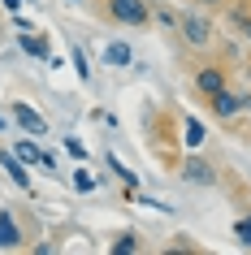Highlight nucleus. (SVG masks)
Returning a JSON list of instances; mask_svg holds the SVG:
<instances>
[{"instance_id":"0eeeda50","label":"nucleus","mask_w":251,"mask_h":255,"mask_svg":"<svg viewBox=\"0 0 251 255\" xmlns=\"http://www.w3.org/2000/svg\"><path fill=\"white\" fill-rule=\"evenodd\" d=\"M195 87H199V91H204V95H217V91H221V87H225V74H221V69H217V65H204V69H199V74H195Z\"/></svg>"},{"instance_id":"9d476101","label":"nucleus","mask_w":251,"mask_h":255,"mask_svg":"<svg viewBox=\"0 0 251 255\" xmlns=\"http://www.w3.org/2000/svg\"><path fill=\"white\" fill-rule=\"evenodd\" d=\"M22 164H43V151H39V143H17V151H13Z\"/></svg>"},{"instance_id":"4468645a","label":"nucleus","mask_w":251,"mask_h":255,"mask_svg":"<svg viewBox=\"0 0 251 255\" xmlns=\"http://www.w3.org/2000/svg\"><path fill=\"white\" fill-rule=\"evenodd\" d=\"M113 251H117V255H130V251H139V234H121V238L113 242Z\"/></svg>"},{"instance_id":"20e7f679","label":"nucleus","mask_w":251,"mask_h":255,"mask_svg":"<svg viewBox=\"0 0 251 255\" xmlns=\"http://www.w3.org/2000/svg\"><path fill=\"white\" fill-rule=\"evenodd\" d=\"M13 121L22 126V130H26V134H35V138H39V134H48V121H43L30 104H22V100H13Z\"/></svg>"},{"instance_id":"f8f14e48","label":"nucleus","mask_w":251,"mask_h":255,"mask_svg":"<svg viewBox=\"0 0 251 255\" xmlns=\"http://www.w3.org/2000/svg\"><path fill=\"white\" fill-rule=\"evenodd\" d=\"M22 48H26L30 56H48V39H43V35H22Z\"/></svg>"},{"instance_id":"ddd939ff","label":"nucleus","mask_w":251,"mask_h":255,"mask_svg":"<svg viewBox=\"0 0 251 255\" xmlns=\"http://www.w3.org/2000/svg\"><path fill=\"white\" fill-rule=\"evenodd\" d=\"M230 22L238 26V35H243V39H251V13H247V9H234V13H230Z\"/></svg>"},{"instance_id":"f03ea898","label":"nucleus","mask_w":251,"mask_h":255,"mask_svg":"<svg viewBox=\"0 0 251 255\" xmlns=\"http://www.w3.org/2000/svg\"><path fill=\"white\" fill-rule=\"evenodd\" d=\"M208 108L217 113V117H238L243 108H251V95H247V91H230V87H221L217 95H208Z\"/></svg>"},{"instance_id":"6ab92c4d","label":"nucleus","mask_w":251,"mask_h":255,"mask_svg":"<svg viewBox=\"0 0 251 255\" xmlns=\"http://www.w3.org/2000/svg\"><path fill=\"white\" fill-rule=\"evenodd\" d=\"M195 4H221V0H195Z\"/></svg>"},{"instance_id":"7ed1b4c3","label":"nucleus","mask_w":251,"mask_h":255,"mask_svg":"<svg viewBox=\"0 0 251 255\" xmlns=\"http://www.w3.org/2000/svg\"><path fill=\"white\" fill-rule=\"evenodd\" d=\"M182 39L191 43V48H208L212 43V22L199 17V13H186L182 17Z\"/></svg>"},{"instance_id":"aec40b11","label":"nucleus","mask_w":251,"mask_h":255,"mask_svg":"<svg viewBox=\"0 0 251 255\" xmlns=\"http://www.w3.org/2000/svg\"><path fill=\"white\" fill-rule=\"evenodd\" d=\"M247 74H251V65H247Z\"/></svg>"},{"instance_id":"9b49d317","label":"nucleus","mask_w":251,"mask_h":255,"mask_svg":"<svg viewBox=\"0 0 251 255\" xmlns=\"http://www.w3.org/2000/svg\"><path fill=\"white\" fill-rule=\"evenodd\" d=\"M204 138H208V134H204V121L186 117V143H191V147H204Z\"/></svg>"},{"instance_id":"dca6fc26","label":"nucleus","mask_w":251,"mask_h":255,"mask_svg":"<svg viewBox=\"0 0 251 255\" xmlns=\"http://www.w3.org/2000/svg\"><path fill=\"white\" fill-rule=\"evenodd\" d=\"M69 56H74V69H78V78H91V65H87L82 48H69Z\"/></svg>"},{"instance_id":"6e6552de","label":"nucleus","mask_w":251,"mask_h":255,"mask_svg":"<svg viewBox=\"0 0 251 255\" xmlns=\"http://www.w3.org/2000/svg\"><path fill=\"white\" fill-rule=\"evenodd\" d=\"M182 177H186V182H195V186H208L217 173H212V164H204V160H186L182 164Z\"/></svg>"},{"instance_id":"a211bd4d","label":"nucleus","mask_w":251,"mask_h":255,"mask_svg":"<svg viewBox=\"0 0 251 255\" xmlns=\"http://www.w3.org/2000/svg\"><path fill=\"white\" fill-rule=\"evenodd\" d=\"M0 4H4L9 13H17V9H22V0H0Z\"/></svg>"},{"instance_id":"2eb2a0df","label":"nucleus","mask_w":251,"mask_h":255,"mask_svg":"<svg viewBox=\"0 0 251 255\" xmlns=\"http://www.w3.org/2000/svg\"><path fill=\"white\" fill-rule=\"evenodd\" d=\"M234 238L243 242V247H251V216H238V225H234Z\"/></svg>"},{"instance_id":"f257e3e1","label":"nucleus","mask_w":251,"mask_h":255,"mask_svg":"<svg viewBox=\"0 0 251 255\" xmlns=\"http://www.w3.org/2000/svg\"><path fill=\"white\" fill-rule=\"evenodd\" d=\"M104 17L117 22V26L143 30L147 22H152V9H147V0H104Z\"/></svg>"},{"instance_id":"423d86ee","label":"nucleus","mask_w":251,"mask_h":255,"mask_svg":"<svg viewBox=\"0 0 251 255\" xmlns=\"http://www.w3.org/2000/svg\"><path fill=\"white\" fill-rule=\"evenodd\" d=\"M0 247H4V251L22 247V229H17V221H13L9 208H0Z\"/></svg>"},{"instance_id":"f3484780","label":"nucleus","mask_w":251,"mask_h":255,"mask_svg":"<svg viewBox=\"0 0 251 255\" xmlns=\"http://www.w3.org/2000/svg\"><path fill=\"white\" fill-rule=\"evenodd\" d=\"M65 151H69V156H74V160H82V156H87V147H82L78 138H65Z\"/></svg>"},{"instance_id":"39448f33","label":"nucleus","mask_w":251,"mask_h":255,"mask_svg":"<svg viewBox=\"0 0 251 255\" xmlns=\"http://www.w3.org/2000/svg\"><path fill=\"white\" fill-rule=\"evenodd\" d=\"M0 169H4V173L13 177V182H17L22 190H35V186H30V173H26V164L17 160L13 151H4V147H0Z\"/></svg>"},{"instance_id":"1a4fd4ad","label":"nucleus","mask_w":251,"mask_h":255,"mask_svg":"<svg viewBox=\"0 0 251 255\" xmlns=\"http://www.w3.org/2000/svg\"><path fill=\"white\" fill-rule=\"evenodd\" d=\"M130 43H108V48H104V61H108V65H130Z\"/></svg>"}]
</instances>
